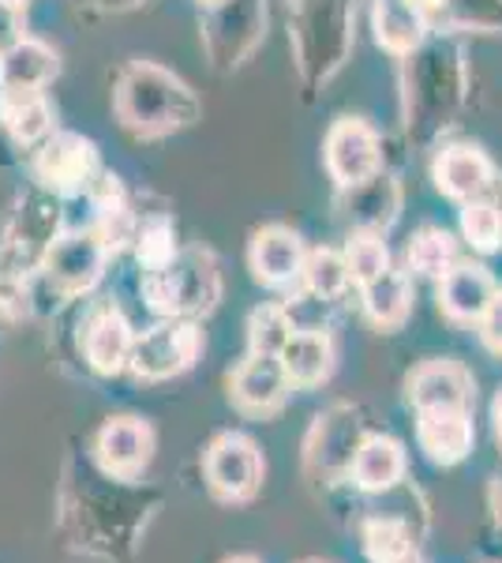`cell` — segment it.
I'll return each mask as SVG.
<instances>
[{
    "label": "cell",
    "mask_w": 502,
    "mask_h": 563,
    "mask_svg": "<svg viewBox=\"0 0 502 563\" xmlns=\"http://www.w3.org/2000/svg\"><path fill=\"white\" fill-rule=\"evenodd\" d=\"M345 263L353 271V286L360 289L371 278H379L382 271H390V249L376 230H360L345 244Z\"/></svg>",
    "instance_id": "cell-27"
},
{
    "label": "cell",
    "mask_w": 502,
    "mask_h": 563,
    "mask_svg": "<svg viewBox=\"0 0 502 563\" xmlns=\"http://www.w3.org/2000/svg\"><path fill=\"white\" fill-rule=\"evenodd\" d=\"M0 4H8V8H15V12H23L26 4H31V0H0Z\"/></svg>",
    "instance_id": "cell-34"
},
{
    "label": "cell",
    "mask_w": 502,
    "mask_h": 563,
    "mask_svg": "<svg viewBox=\"0 0 502 563\" xmlns=\"http://www.w3.org/2000/svg\"><path fill=\"white\" fill-rule=\"evenodd\" d=\"M405 470H409L405 443L394 440V435L371 432V435H364L360 448H356L349 481L364 496H382L405 481Z\"/></svg>",
    "instance_id": "cell-15"
},
{
    "label": "cell",
    "mask_w": 502,
    "mask_h": 563,
    "mask_svg": "<svg viewBox=\"0 0 502 563\" xmlns=\"http://www.w3.org/2000/svg\"><path fill=\"white\" fill-rule=\"evenodd\" d=\"M278 357H281V365H286L289 384L300 390L323 387L326 379L334 376V365H337L334 339H331V331H323V327H297V331L286 339V346H281Z\"/></svg>",
    "instance_id": "cell-17"
},
{
    "label": "cell",
    "mask_w": 502,
    "mask_h": 563,
    "mask_svg": "<svg viewBox=\"0 0 502 563\" xmlns=\"http://www.w3.org/2000/svg\"><path fill=\"white\" fill-rule=\"evenodd\" d=\"M79 342H83L87 365L94 368L98 376H121V372H127V357H132V346H135V331H132V323H127V316L121 312V308L105 305L83 323Z\"/></svg>",
    "instance_id": "cell-12"
},
{
    "label": "cell",
    "mask_w": 502,
    "mask_h": 563,
    "mask_svg": "<svg viewBox=\"0 0 502 563\" xmlns=\"http://www.w3.org/2000/svg\"><path fill=\"white\" fill-rule=\"evenodd\" d=\"M222 563H263V560H255V556H230V560H222Z\"/></svg>",
    "instance_id": "cell-35"
},
{
    "label": "cell",
    "mask_w": 502,
    "mask_h": 563,
    "mask_svg": "<svg viewBox=\"0 0 502 563\" xmlns=\"http://www.w3.org/2000/svg\"><path fill=\"white\" fill-rule=\"evenodd\" d=\"M405 563H420V560H416V556H409V560H405Z\"/></svg>",
    "instance_id": "cell-37"
},
{
    "label": "cell",
    "mask_w": 502,
    "mask_h": 563,
    "mask_svg": "<svg viewBox=\"0 0 502 563\" xmlns=\"http://www.w3.org/2000/svg\"><path fill=\"white\" fill-rule=\"evenodd\" d=\"M416 8H424V12H432V8H443L446 0H413Z\"/></svg>",
    "instance_id": "cell-33"
},
{
    "label": "cell",
    "mask_w": 502,
    "mask_h": 563,
    "mask_svg": "<svg viewBox=\"0 0 502 563\" xmlns=\"http://www.w3.org/2000/svg\"><path fill=\"white\" fill-rule=\"evenodd\" d=\"M371 26H376V42L382 49L394 57H409L427 38V12L413 0H376Z\"/></svg>",
    "instance_id": "cell-19"
},
{
    "label": "cell",
    "mask_w": 502,
    "mask_h": 563,
    "mask_svg": "<svg viewBox=\"0 0 502 563\" xmlns=\"http://www.w3.org/2000/svg\"><path fill=\"white\" fill-rule=\"evenodd\" d=\"M154 459V429L135 413L109 417L94 435V462L116 481H140Z\"/></svg>",
    "instance_id": "cell-7"
},
{
    "label": "cell",
    "mask_w": 502,
    "mask_h": 563,
    "mask_svg": "<svg viewBox=\"0 0 502 563\" xmlns=\"http://www.w3.org/2000/svg\"><path fill=\"white\" fill-rule=\"evenodd\" d=\"M405 395L413 402V410H435V406H465V410H472L477 379H472V372L461 361L435 357L409 372Z\"/></svg>",
    "instance_id": "cell-11"
},
{
    "label": "cell",
    "mask_w": 502,
    "mask_h": 563,
    "mask_svg": "<svg viewBox=\"0 0 502 563\" xmlns=\"http://www.w3.org/2000/svg\"><path fill=\"white\" fill-rule=\"evenodd\" d=\"M263 477H267V462L252 435L222 432L203 451V481L210 496L222 504H248L259 496Z\"/></svg>",
    "instance_id": "cell-4"
},
{
    "label": "cell",
    "mask_w": 502,
    "mask_h": 563,
    "mask_svg": "<svg viewBox=\"0 0 502 563\" xmlns=\"http://www.w3.org/2000/svg\"><path fill=\"white\" fill-rule=\"evenodd\" d=\"M432 180L446 199L469 203V199H480L491 192V185H495V166H491L488 154L480 147H472V143H454V147H446L439 158H435Z\"/></svg>",
    "instance_id": "cell-14"
},
{
    "label": "cell",
    "mask_w": 502,
    "mask_h": 563,
    "mask_svg": "<svg viewBox=\"0 0 502 563\" xmlns=\"http://www.w3.org/2000/svg\"><path fill=\"white\" fill-rule=\"evenodd\" d=\"M308 563H323V560H308Z\"/></svg>",
    "instance_id": "cell-38"
},
{
    "label": "cell",
    "mask_w": 502,
    "mask_h": 563,
    "mask_svg": "<svg viewBox=\"0 0 502 563\" xmlns=\"http://www.w3.org/2000/svg\"><path fill=\"white\" fill-rule=\"evenodd\" d=\"M334 429H337L334 417H319L312 443H308V466L319 470V474H326V477H334V474L349 477L353 455H356V448H360L364 435L353 432V421L345 424L342 435H337Z\"/></svg>",
    "instance_id": "cell-22"
},
{
    "label": "cell",
    "mask_w": 502,
    "mask_h": 563,
    "mask_svg": "<svg viewBox=\"0 0 502 563\" xmlns=\"http://www.w3.org/2000/svg\"><path fill=\"white\" fill-rule=\"evenodd\" d=\"M364 552H368L371 563H405L409 556H416L413 530L401 519L376 515V519L364 522Z\"/></svg>",
    "instance_id": "cell-25"
},
{
    "label": "cell",
    "mask_w": 502,
    "mask_h": 563,
    "mask_svg": "<svg viewBox=\"0 0 502 563\" xmlns=\"http://www.w3.org/2000/svg\"><path fill=\"white\" fill-rule=\"evenodd\" d=\"M116 121L127 132L143 135V140H158V135L188 129L199 117V102L191 87L169 68L154 65V60H132L121 79H116L113 95Z\"/></svg>",
    "instance_id": "cell-1"
},
{
    "label": "cell",
    "mask_w": 502,
    "mask_h": 563,
    "mask_svg": "<svg viewBox=\"0 0 502 563\" xmlns=\"http://www.w3.org/2000/svg\"><path fill=\"white\" fill-rule=\"evenodd\" d=\"M364 316L382 331H398L413 312V275L409 271H382L368 286H360Z\"/></svg>",
    "instance_id": "cell-20"
},
{
    "label": "cell",
    "mask_w": 502,
    "mask_h": 563,
    "mask_svg": "<svg viewBox=\"0 0 502 563\" xmlns=\"http://www.w3.org/2000/svg\"><path fill=\"white\" fill-rule=\"evenodd\" d=\"M461 233L480 256H491V252L502 249V211L495 199L480 196L461 203Z\"/></svg>",
    "instance_id": "cell-26"
},
{
    "label": "cell",
    "mask_w": 502,
    "mask_h": 563,
    "mask_svg": "<svg viewBox=\"0 0 502 563\" xmlns=\"http://www.w3.org/2000/svg\"><path fill=\"white\" fill-rule=\"evenodd\" d=\"M491 421H495V435H499V443H502V390H499L495 406H491Z\"/></svg>",
    "instance_id": "cell-32"
},
{
    "label": "cell",
    "mask_w": 502,
    "mask_h": 563,
    "mask_svg": "<svg viewBox=\"0 0 502 563\" xmlns=\"http://www.w3.org/2000/svg\"><path fill=\"white\" fill-rule=\"evenodd\" d=\"M203 353V331L185 316L161 320L150 331L135 334L132 357H127V372L140 384H161V379L185 376Z\"/></svg>",
    "instance_id": "cell-3"
},
{
    "label": "cell",
    "mask_w": 502,
    "mask_h": 563,
    "mask_svg": "<svg viewBox=\"0 0 502 563\" xmlns=\"http://www.w3.org/2000/svg\"><path fill=\"white\" fill-rule=\"evenodd\" d=\"M326 174H331L342 188H364L379 177L382 169V143L379 132L360 117H342L331 124L323 143Z\"/></svg>",
    "instance_id": "cell-5"
},
{
    "label": "cell",
    "mask_w": 502,
    "mask_h": 563,
    "mask_svg": "<svg viewBox=\"0 0 502 563\" xmlns=\"http://www.w3.org/2000/svg\"><path fill=\"white\" fill-rule=\"evenodd\" d=\"M297 327L289 320V312L281 305H263L252 312L248 320V350L252 353H281L286 339Z\"/></svg>",
    "instance_id": "cell-28"
},
{
    "label": "cell",
    "mask_w": 502,
    "mask_h": 563,
    "mask_svg": "<svg viewBox=\"0 0 502 563\" xmlns=\"http://www.w3.org/2000/svg\"><path fill=\"white\" fill-rule=\"evenodd\" d=\"M94 169H98L94 143L71 132H60V135H53V140H45L38 158H34L38 180L57 188V192H76V188H83L87 180L94 177Z\"/></svg>",
    "instance_id": "cell-13"
},
{
    "label": "cell",
    "mask_w": 502,
    "mask_h": 563,
    "mask_svg": "<svg viewBox=\"0 0 502 563\" xmlns=\"http://www.w3.org/2000/svg\"><path fill=\"white\" fill-rule=\"evenodd\" d=\"M293 395V384L286 376V365H281L278 353H252L236 365L233 379H230V398L241 413L248 417H270L278 413L281 406Z\"/></svg>",
    "instance_id": "cell-8"
},
{
    "label": "cell",
    "mask_w": 502,
    "mask_h": 563,
    "mask_svg": "<svg viewBox=\"0 0 502 563\" xmlns=\"http://www.w3.org/2000/svg\"><path fill=\"white\" fill-rule=\"evenodd\" d=\"M105 260H109V244L94 230L87 233L79 230V233H64V238L49 244L42 271L60 294L76 297V294H90L102 282Z\"/></svg>",
    "instance_id": "cell-6"
},
{
    "label": "cell",
    "mask_w": 502,
    "mask_h": 563,
    "mask_svg": "<svg viewBox=\"0 0 502 563\" xmlns=\"http://www.w3.org/2000/svg\"><path fill=\"white\" fill-rule=\"evenodd\" d=\"M300 286L304 294H312L315 301H342L345 289L353 286V271L345 263V252H334V249H315L308 252L304 260V271H300Z\"/></svg>",
    "instance_id": "cell-23"
},
{
    "label": "cell",
    "mask_w": 502,
    "mask_h": 563,
    "mask_svg": "<svg viewBox=\"0 0 502 563\" xmlns=\"http://www.w3.org/2000/svg\"><path fill=\"white\" fill-rule=\"evenodd\" d=\"M304 260H308L304 241H300V233L289 230V225H263V230L252 233L248 267L255 282H263V286H270V289L293 286V282H300Z\"/></svg>",
    "instance_id": "cell-10"
},
{
    "label": "cell",
    "mask_w": 502,
    "mask_h": 563,
    "mask_svg": "<svg viewBox=\"0 0 502 563\" xmlns=\"http://www.w3.org/2000/svg\"><path fill=\"white\" fill-rule=\"evenodd\" d=\"M416 443L435 466H458L469 459L477 429H472V410L465 406H435V410H416Z\"/></svg>",
    "instance_id": "cell-9"
},
{
    "label": "cell",
    "mask_w": 502,
    "mask_h": 563,
    "mask_svg": "<svg viewBox=\"0 0 502 563\" xmlns=\"http://www.w3.org/2000/svg\"><path fill=\"white\" fill-rule=\"evenodd\" d=\"M454 263H458V244H454L450 233L439 230V225H424V230H416L413 241H409V249H405L409 275H420V278L439 282Z\"/></svg>",
    "instance_id": "cell-24"
},
{
    "label": "cell",
    "mask_w": 502,
    "mask_h": 563,
    "mask_svg": "<svg viewBox=\"0 0 502 563\" xmlns=\"http://www.w3.org/2000/svg\"><path fill=\"white\" fill-rule=\"evenodd\" d=\"M177 256V241H172V225L166 218H158V222H150L147 230H143L140 238V263L147 271L161 267V263H169Z\"/></svg>",
    "instance_id": "cell-29"
},
{
    "label": "cell",
    "mask_w": 502,
    "mask_h": 563,
    "mask_svg": "<svg viewBox=\"0 0 502 563\" xmlns=\"http://www.w3.org/2000/svg\"><path fill=\"white\" fill-rule=\"evenodd\" d=\"M60 60L38 38H20L8 53H0V95H45L57 79Z\"/></svg>",
    "instance_id": "cell-18"
},
{
    "label": "cell",
    "mask_w": 502,
    "mask_h": 563,
    "mask_svg": "<svg viewBox=\"0 0 502 563\" xmlns=\"http://www.w3.org/2000/svg\"><path fill=\"white\" fill-rule=\"evenodd\" d=\"M0 121L20 147H34L49 140L53 109L45 95H0Z\"/></svg>",
    "instance_id": "cell-21"
},
{
    "label": "cell",
    "mask_w": 502,
    "mask_h": 563,
    "mask_svg": "<svg viewBox=\"0 0 502 563\" xmlns=\"http://www.w3.org/2000/svg\"><path fill=\"white\" fill-rule=\"evenodd\" d=\"M203 4H210V8H217V4H225V0H203Z\"/></svg>",
    "instance_id": "cell-36"
},
{
    "label": "cell",
    "mask_w": 502,
    "mask_h": 563,
    "mask_svg": "<svg viewBox=\"0 0 502 563\" xmlns=\"http://www.w3.org/2000/svg\"><path fill=\"white\" fill-rule=\"evenodd\" d=\"M20 38H23L20 12H15V8H8V4H0V53H8Z\"/></svg>",
    "instance_id": "cell-31"
},
{
    "label": "cell",
    "mask_w": 502,
    "mask_h": 563,
    "mask_svg": "<svg viewBox=\"0 0 502 563\" xmlns=\"http://www.w3.org/2000/svg\"><path fill=\"white\" fill-rule=\"evenodd\" d=\"M143 297L158 316H185L210 312L217 301V271L207 252H177L169 263L143 275Z\"/></svg>",
    "instance_id": "cell-2"
},
{
    "label": "cell",
    "mask_w": 502,
    "mask_h": 563,
    "mask_svg": "<svg viewBox=\"0 0 502 563\" xmlns=\"http://www.w3.org/2000/svg\"><path fill=\"white\" fill-rule=\"evenodd\" d=\"M477 331H480L483 350L495 353V357H502V289H499L495 297H491V305H488V312L480 316Z\"/></svg>",
    "instance_id": "cell-30"
},
{
    "label": "cell",
    "mask_w": 502,
    "mask_h": 563,
    "mask_svg": "<svg viewBox=\"0 0 502 563\" xmlns=\"http://www.w3.org/2000/svg\"><path fill=\"white\" fill-rule=\"evenodd\" d=\"M495 294L499 286L483 263H454L439 278V312L450 323H480Z\"/></svg>",
    "instance_id": "cell-16"
}]
</instances>
